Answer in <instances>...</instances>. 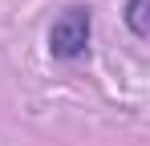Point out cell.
I'll return each instance as SVG.
<instances>
[{
	"label": "cell",
	"mask_w": 150,
	"mask_h": 146,
	"mask_svg": "<svg viewBox=\"0 0 150 146\" xmlns=\"http://www.w3.org/2000/svg\"><path fill=\"white\" fill-rule=\"evenodd\" d=\"M49 57L61 65H77L89 57V41H93V8L89 4H69L57 21L49 24Z\"/></svg>",
	"instance_id": "6da1fadb"
},
{
	"label": "cell",
	"mask_w": 150,
	"mask_h": 146,
	"mask_svg": "<svg viewBox=\"0 0 150 146\" xmlns=\"http://www.w3.org/2000/svg\"><path fill=\"white\" fill-rule=\"evenodd\" d=\"M146 8H150V0H126V8H122V21H126L134 41H146L150 37V12Z\"/></svg>",
	"instance_id": "7a4b0ae2"
}]
</instances>
